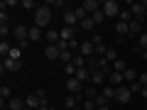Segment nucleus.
I'll return each mask as SVG.
<instances>
[{
	"instance_id": "obj_6",
	"label": "nucleus",
	"mask_w": 147,
	"mask_h": 110,
	"mask_svg": "<svg viewBox=\"0 0 147 110\" xmlns=\"http://www.w3.org/2000/svg\"><path fill=\"white\" fill-rule=\"evenodd\" d=\"M79 103H84V95H71V93H69L66 98H64V108H66V110H76Z\"/></svg>"
},
{
	"instance_id": "obj_12",
	"label": "nucleus",
	"mask_w": 147,
	"mask_h": 110,
	"mask_svg": "<svg viewBox=\"0 0 147 110\" xmlns=\"http://www.w3.org/2000/svg\"><path fill=\"white\" fill-rule=\"evenodd\" d=\"M100 7H103V3H98V0H84V10L88 12V17L93 15V12H98Z\"/></svg>"
},
{
	"instance_id": "obj_54",
	"label": "nucleus",
	"mask_w": 147,
	"mask_h": 110,
	"mask_svg": "<svg viewBox=\"0 0 147 110\" xmlns=\"http://www.w3.org/2000/svg\"><path fill=\"white\" fill-rule=\"evenodd\" d=\"M5 110H7V108H5Z\"/></svg>"
},
{
	"instance_id": "obj_13",
	"label": "nucleus",
	"mask_w": 147,
	"mask_h": 110,
	"mask_svg": "<svg viewBox=\"0 0 147 110\" xmlns=\"http://www.w3.org/2000/svg\"><path fill=\"white\" fill-rule=\"evenodd\" d=\"M25 105H27V108H30V110H39V108H42V100L37 98L34 93H30V95H27V98H25Z\"/></svg>"
},
{
	"instance_id": "obj_11",
	"label": "nucleus",
	"mask_w": 147,
	"mask_h": 110,
	"mask_svg": "<svg viewBox=\"0 0 147 110\" xmlns=\"http://www.w3.org/2000/svg\"><path fill=\"white\" fill-rule=\"evenodd\" d=\"M130 12H132V17H135V20H145V5H142V3H130Z\"/></svg>"
},
{
	"instance_id": "obj_27",
	"label": "nucleus",
	"mask_w": 147,
	"mask_h": 110,
	"mask_svg": "<svg viewBox=\"0 0 147 110\" xmlns=\"http://www.w3.org/2000/svg\"><path fill=\"white\" fill-rule=\"evenodd\" d=\"M118 20H120V22H127V25H130L135 17H132V12H130V10H125V7H123V10H120V17H118Z\"/></svg>"
},
{
	"instance_id": "obj_43",
	"label": "nucleus",
	"mask_w": 147,
	"mask_h": 110,
	"mask_svg": "<svg viewBox=\"0 0 147 110\" xmlns=\"http://www.w3.org/2000/svg\"><path fill=\"white\" fill-rule=\"evenodd\" d=\"M137 81H140V83H142V86H147V71H142V73H140V76H137Z\"/></svg>"
},
{
	"instance_id": "obj_18",
	"label": "nucleus",
	"mask_w": 147,
	"mask_h": 110,
	"mask_svg": "<svg viewBox=\"0 0 147 110\" xmlns=\"http://www.w3.org/2000/svg\"><path fill=\"white\" fill-rule=\"evenodd\" d=\"M103 81H108V76H105L103 71H91V83L93 86H100Z\"/></svg>"
},
{
	"instance_id": "obj_34",
	"label": "nucleus",
	"mask_w": 147,
	"mask_h": 110,
	"mask_svg": "<svg viewBox=\"0 0 147 110\" xmlns=\"http://www.w3.org/2000/svg\"><path fill=\"white\" fill-rule=\"evenodd\" d=\"M125 68H127V64L123 61V59H118V61L113 64V71H118V73H123V71H125Z\"/></svg>"
},
{
	"instance_id": "obj_20",
	"label": "nucleus",
	"mask_w": 147,
	"mask_h": 110,
	"mask_svg": "<svg viewBox=\"0 0 147 110\" xmlns=\"http://www.w3.org/2000/svg\"><path fill=\"white\" fill-rule=\"evenodd\" d=\"M100 95H103L105 100H115V86H103V91H100Z\"/></svg>"
},
{
	"instance_id": "obj_44",
	"label": "nucleus",
	"mask_w": 147,
	"mask_h": 110,
	"mask_svg": "<svg viewBox=\"0 0 147 110\" xmlns=\"http://www.w3.org/2000/svg\"><path fill=\"white\" fill-rule=\"evenodd\" d=\"M0 25H7V12H5V10L0 12Z\"/></svg>"
},
{
	"instance_id": "obj_38",
	"label": "nucleus",
	"mask_w": 147,
	"mask_h": 110,
	"mask_svg": "<svg viewBox=\"0 0 147 110\" xmlns=\"http://www.w3.org/2000/svg\"><path fill=\"white\" fill-rule=\"evenodd\" d=\"M91 42H93V47H103V37H100V34H93V37H91Z\"/></svg>"
},
{
	"instance_id": "obj_17",
	"label": "nucleus",
	"mask_w": 147,
	"mask_h": 110,
	"mask_svg": "<svg viewBox=\"0 0 147 110\" xmlns=\"http://www.w3.org/2000/svg\"><path fill=\"white\" fill-rule=\"evenodd\" d=\"M5 105H7V110H25V108H27L25 100H20V98H10Z\"/></svg>"
},
{
	"instance_id": "obj_52",
	"label": "nucleus",
	"mask_w": 147,
	"mask_h": 110,
	"mask_svg": "<svg viewBox=\"0 0 147 110\" xmlns=\"http://www.w3.org/2000/svg\"><path fill=\"white\" fill-rule=\"evenodd\" d=\"M76 110H81V108H76Z\"/></svg>"
},
{
	"instance_id": "obj_16",
	"label": "nucleus",
	"mask_w": 147,
	"mask_h": 110,
	"mask_svg": "<svg viewBox=\"0 0 147 110\" xmlns=\"http://www.w3.org/2000/svg\"><path fill=\"white\" fill-rule=\"evenodd\" d=\"M123 76H125V86H130V83H135V81H137V76H140V73H137L135 68L127 66L125 71H123Z\"/></svg>"
},
{
	"instance_id": "obj_10",
	"label": "nucleus",
	"mask_w": 147,
	"mask_h": 110,
	"mask_svg": "<svg viewBox=\"0 0 147 110\" xmlns=\"http://www.w3.org/2000/svg\"><path fill=\"white\" fill-rule=\"evenodd\" d=\"M59 34H61V42H74V39H76V27H61V30H59Z\"/></svg>"
},
{
	"instance_id": "obj_26",
	"label": "nucleus",
	"mask_w": 147,
	"mask_h": 110,
	"mask_svg": "<svg viewBox=\"0 0 147 110\" xmlns=\"http://www.w3.org/2000/svg\"><path fill=\"white\" fill-rule=\"evenodd\" d=\"M105 59H108L110 64H115V61H118V49H115V47H108V52H105Z\"/></svg>"
},
{
	"instance_id": "obj_3",
	"label": "nucleus",
	"mask_w": 147,
	"mask_h": 110,
	"mask_svg": "<svg viewBox=\"0 0 147 110\" xmlns=\"http://www.w3.org/2000/svg\"><path fill=\"white\" fill-rule=\"evenodd\" d=\"M130 98H132V91L127 88V86H118V88H115V103L127 105V103H130Z\"/></svg>"
},
{
	"instance_id": "obj_37",
	"label": "nucleus",
	"mask_w": 147,
	"mask_h": 110,
	"mask_svg": "<svg viewBox=\"0 0 147 110\" xmlns=\"http://www.w3.org/2000/svg\"><path fill=\"white\" fill-rule=\"evenodd\" d=\"M84 110H98L96 100H84Z\"/></svg>"
},
{
	"instance_id": "obj_30",
	"label": "nucleus",
	"mask_w": 147,
	"mask_h": 110,
	"mask_svg": "<svg viewBox=\"0 0 147 110\" xmlns=\"http://www.w3.org/2000/svg\"><path fill=\"white\" fill-rule=\"evenodd\" d=\"M20 5H22V7H25V10H34V12H37V10H39V5H37L34 0H22Z\"/></svg>"
},
{
	"instance_id": "obj_31",
	"label": "nucleus",
	"mask_w": 147,
	"mask_h": 110,
	"mask_svg": "<svg viewBox=\"0 0 147 110\" xmlns=\"http://www.w3.org/2000/svg\"><path fill=\"white\" fill-rule=\"evenodd\" d=\"M86 61H88V59H86V56H81V54H76L71 64H74V66H76V68H84V64H86Z\"/></svg>"
},
{
	"instance_id": "obj_53",
	"label": "nucleus",
	"mask_w": 147,
	"mask_h": 110,
	"mask_svg": "<svg viewBox=\"0 0 147 110\" xmlns=\"http://www.w3.org/2000/svg\"><path fill=\"white\" fill-rule=\"evenodd\" d=\"M25 110H30V108H25Z\"/></svg>"
},
{
	"instance_id": "obj_45",
	"label": "nucleus",
	"mask_w": 147,
	"mask_h": 110,
	"mask_svg": "<svg viewBox=\"0 0 147 110\" xmlns=\"http://www.w3.org/2000/svg\"><path fill=\"white\" fill-rule=\"evenodd\" d=\"M140 95H142V98L147 100V86H142V91H140Z\"/></svg>"
},
{
	"instance_id": "obj_49",
	"label": "nucleus",
	"mask_w": 147,
	"mask_h": 110,
	"mask_svg": "<svg viewBox=\"0 0 147 110\" xmlns=\"http://www.w3.org/2000/svg\"><path fill=\"white\" fill-rule=\"evenodd\" d=\"M49 110H57V108H54V105H49Z\"/></svg>"
},
{
	"instance_id": "obj_25",
	"label": "nucleus",
	"mask_w": 147,
	"mask_h": 110,
	"mask_svg": "<svg viewBox=\"0 0 147 110\" xmlns=\"http://www.w3.org/2000/svg\"><path fill=\"white\" fill-rule=\"evenodd\" d=\"M79 27H81L84 32H93V30H96V22L91 20V17H86L84 22H79Z\"/></svg>"
},
{
	"instance_id": "obj_28",
	"label": "nucleus",
	"mask_w": 147,
	"mask_h": 110,
	"mask_svg": "<svg viewBox=\"0 0 147 110\" xmlns=\"http://www.w3.org/2000/svg\"><path fill=\"white\" fill-rule=\"evenodd\" d=\"M34 95L42 100V105H49V95H47V91H44V88H37V91H34Z\"/></svg>"
},
{
	"instance_id": "obj_19",
	"label": "nucleus",
	"mask_w": 147,
	"mask_h": 110,
	"mask_svg": "<svg viewBox=\"0 0 147 110\" xmlns=\"http://www.w3.org/2000/svg\"><path fill=\"white\" fill-rule=\"evenodd\" d=\"M59 42H61L59 30H47V44H59Z\"/></svg>"
},
{
	"instance_id": "obj_29",
	"label": "nucleus",
	"mask_w": 147,
	"mask_h": 110,
	"mask_svg": "<svg viewBox=\"0 0 147 110\" xmlns=\"http://www.w3.org/2000/svg\"><path fill=\"white\" fill-rule=\"evenodd\" d=\"M0 98H3V105H5V100H10V86H0Z\"/></svg>"
},
{
	"instance_id": "obj_2",
	"label": "nucleus",
	"mask_w": 147,
	"mask_h": 110,
	"mask_svg": "<svg viewBox=\"0 0 147 110\" xmlns=\"http://www.w3.org/2000/svg\"><path fill=\"white\" fill-rule=\"evenodd\" d=\"M64 86H66V91L71 95H84V83H81L76 76H71V78H66L64 81Z\"/></svg>"
},
{
	"instance_id": "obj_35",
	"label": "nucleus",
	"mask_w": 147,
	"mask_h": 110,
	"mask_svg": "<svg viewBox=\"0 0 147 110\" xmlns=\"http://www.w3.org/2000/svg\"><path fill=\"white\" fill-rule=\"evenodd\" d=\"M76 71H79V68L74 66V64H66V66H64V73H66L69 78H71V76H76Z\"/></svg>"
},
{
	"instance_id": "obj_32",
	"label": "nucleus",
	"mask_w": 147,
	"mask_h": 110,
	"mask_svg": "<svg viewBox=\"0 0 147 110\" xmlns=\"http://www.w3.org/2000/svg\"><path fill=\"white\" fill-rule=\"evenodd\" d=\"M91 20H93V22H96V25H100V22H103V20H105V12H103V7H100V10H98V12H93V15H91Z\"/></svg>"
},
{
	"instance_id": "obj_39",
	"label": "nucleus",
	"mask_w": 147,
	"mask_h": 110,
	"mask_svg": "<svg viewBox=\"0 0 147 110\" xmlns=\"http://www.w3.org/2000/svg\"><path fill=\"white\" fill-rule=\"evenodd\" d=\"M10 27H7V25H0V37H3V39H7V34H10Z\"/></svg>"
},
{
	"instance_id": "obj_50",
	"label": "nucleus",
	"mask_w": 147,
	"mask_h": 110,
	"mask_svg": "<svg viewBox=\"0 0 147 110\" xmlns=\"http://www.w3.org/2000/svg\"><path fill=\"white\" fill-rule=\"evenodd\" d=\"M145 20H147V7H145Z\"/></svg>"
},
{
	"instance_id": "obj_47",
	"label": "nucleus",
	"mask_w": 147,
	"mask_h": 110,
	"mask_svg": "<svg viewBox=\"0 0 147 110\" xmlns=\"http://www.w3.org/2000/svg\"><path fill=\"white\" fill-rule=\"evenodd\" d=\"M98 110H110V105H100V108Z\"/></svg>"
},
{
	"instance_id": "obj_23",
	"label": "nucleus",
	"mask_w": 147,
	"mask_h": 110,
	"mask_svg": "<svg viewBox=\"0 0 147 110\" xmlns=\"http://www.w3.org/2000/svg\"><path fill=\"white\" fill-rule=\"evenodd\" d=\"M142 32H145V30H142V22H140V20H132V22H130V37H132V34L140 37Z\"/></svg>"
},
{
	"instance_id": "obj_1",
	"label": "nucleus",
	"mask_w": 147,
	"mask_h": 110,
	"mask_svg": "<svg viewBox=\"0 0 147 110\" xmlns=\"http://www.w3.org/2000/svg\"><path fill=\"white\" fill-rule=\"evenodd\" d=\"M49 22H52V7L44 3V5H39V10L34 12V25L37 27H47Z\"/></svg>"
},
{
	"instance_id": "obj_9",
	"label": "nucleus",
	"mask_w": 147,
	"mask_h": 110,
	"mask_svg": "<svg viewBox=\"0 0 147 110\" xmlns=\"http://www.w3.org/2000/svg\"><path fill=\"white\" fill-rule=\"evenodd\" d=\"M59 54H61L59 44H47V47H44V59H49V61H57Z\"/></svg>"
},
{
	"instance_id": "obj_51",
	"label": "nucleus",
	"mask_w": 147,
	"mask_h": 110,
	"mask_svg": "<svg viewBox=\"0 0 147 110\" xmlns=\"http://www.w3.org/2000/svg\"><path fill=\"white\" fill-rule=\"evenodd\" d=\"M142 5H145V7H147V0H145V3H142Z\"/></svg>"
},
{
	"instance_id": "obj_7",
	"label": "nucleus",
	"mask_w": 147,
	"mask_h": 110,
	"mask_svg": "<svg viewBox=\"0 0 147 110\" xmlns=\"http://www.w3.org/2000/svg\"><path fill=\"white\" fill-rule=\"evenodd\" d=\"M12 34H15V39L17 42H30V27H25V25H20V27H15L12 30Z\"/></svg>"
},
{
	"instance_id": "obj_33",
	"label": "nucleus",
	"mask_w": 147,
	"mask_h": 110,
	"mask_svg": "<svg viewBox=\"0 0 147 110\" xmlns=\"http://www.w3.org/2000/svg\"><path fill=\"white\" fill-rule=\"evenodd\" d=\"M74 12H76V17H79V22H84L86 17H88V12L84 10V5H81V7H74Z\"/></svg>"
},
{
	"instance_id": "obj_21",
	"label": "nucleus",
	"mask_w": 147,
	"mask_h": 110,
	"mask_svg": "<svg viewBox=\"0 0 147 110\" xmlns=\"http://www.w3.org/2000/svg\"><path fill=\"white\" fill-rule=\"evenodd\" d=\"M96 98H98L96 86H86V88H84V100H96Z\"/></svg>"
},
{
	"instance_id": "obj_8",
	"label": "nucleus",
	"mask_w": 147,
	"mask_h": 110,
	"mask_svg": "<svg viewBox=\"0 0 147 110\" xmlns=\"http://www.w3.org/2000/svg\"><path fill=\"white\" fill-rule=\"evenodd\" d=\"M20 68H22V64L17 61V59H3L0 71H3V73H5V71H12V73H15V71H20Z\"/></svg>"
},
{
	"instance_id": "obj_15",
	"label": "nucleus",
	"mask_w": 147,
	"mask_h": 110,
	"mask_svg": "<svg viewBox=\"0 0 147 110\" xmlns=\"http://www.w3.org/2000/svg\"><path fill=\"white\" fill-rule=\"evenodd\" d=\"M115 34H118V37H130V25L118 20V22H115Z\"/></svg>"
},
{
	"instance_id": "obj_4",
	"label": "nucleus",
	"mask_w": 147,
	"mask_h": 110,
	"mask_svg": "<svg viewBox=\"0 0 147 110\" xmlns=\"http://www.w3.org/2000/svg\"><path fill=\"white\" fill-rule=\"evenodd\" d=\"M103 12H105V17H120V5H118L115 0H105Z\"/></svg>"
},
{
	"instance_id": "obj_24",
	"label": "nucleus",
	"mask_w": 147,
	"mask_h": 110,
	"mask_svg": "<svg viewBox=\"0 0 147 110\" xmlns=\"http://www.w3.org/2000/svg\"><path fill=\"white\" fill-rule=\"evenodd\" d=\"M42 39V27H30V42H39Z\"/></svg>"
},
{
	"instance_id": "obj_5",
	"label": "nucleus",
	"mask_w": 147,
	"mask_h": 110,
	"mask_svg": "<svg viewBox=\"0 0 147 110\" xmlns=\"http://www.w3.org/2000/svg\"><path fill=\"white\" fill-rule=\"evenodd\" d=\"M61 20H64V27H76V30H79V17H76L74 10H64Z\"/></svg>"
},
{
	"instance_id": "obj_40",
	"label": "nucleus",
	"mask_w": 147,
	"mask_h": 110,
	"mask_svg": "<svg viewBox=\"0 0 147 110\" xmlns=\"http://www.w3.org/2000/svg\"><path fill=\"white\" fill-rule=\"evenodd\" d=\"M127 88H130L132 93H140V91H142V83H140V81H135V83H130Z\"/></svg>"
},
{
	"instance_id": "obj_42",
	"label": "nucleus",
	"mask_w": 147,
	"mask_h": 110,
	"mask_svg": "<svg viewBox=\"0 0 147 110\" xmlns=\"http://www.w3.org/2000/svg\"><path fill=\"white\" fill-rule=\"evenodd\" d=\"M96 105H98V108H100V105H110V103H108V100H105V98H103V95H100V93H98V98H96Z\"/></svg>"
},
{
	"instance_id": "obj_41",
	"label": "nucleus",
	"mask_w": 147,
	"mask_h": 110,
	"mask_svg": "<svg viewBox=\"0 0 147 110\" xmlns=\"http://www.w3.org/2000/svg\"><path fill=\"white\" fill-rule=\"evenodd\" d=\"M140 47H142V52L147 49V32H142V34H140Z\"/></svg>"
},
{
	"instance_id": "obj_36",
	"label": "nucleus",
	"mask_w": 147,
	"mask_h": 110,
	"mask_svg": "<svg viewBox=\"0 0 147 110\" xmlns=\"http://www.w3.org/2000/svg\"><path fill=\"white\" fill-rule=\"evenodd\" d=\"M20 56H22V49H20V47H12V49H10V56H7V59H17V61H20Z\"/></svg>"
},
{
	"instance_id": "obj_46",
	"label": "nucleus",
	"mask_w": 147,
	"mask_h": 110,
	"mask_svg": "<svg viewBox=\"0 0 147 110\" xmlns=\"http://www.w3.org/2000/svg\"><path fill=\"white\" fill-rule=\"evenodd\" d=\"M140 56H142V59H145V61H147V49H145V52H142V49H140Z\"/></svg>"
},
{
	"instance_id": "obj_14",
	"label": "nucleus",
	"mask_w": 147,
	"mask_h": 110,
	"mask_svg": "<svg viewBox=\"0 0 147 110\" xmlns=\"http://www.w3.org/2000/svg\"><path fill=\"white\" fill-rule=\"evenodd\" d=\"M108 83L115 86V88H118V86H125V76H123V73H118V71H113V73L108 76Z\"/></svg>"
},
{
	"instance_id": "obj_48",
	"label": "nucleus",
	"mask_w": 147,
	"mask_h": 110,
	"mask_svg": "<svg viewBox=\"0 0 147 110\" xmlns=\"http://www.w3.org/2000/svg\"><path fill=\"white\" fill-rule=\"evenodd\" d=\"M39 110H49V105H42V108H39Z\"/></svg>"
},
{
	"instance_id": "obj_22",
	"label": "nucleus",
	"mask_w": 147,
	"mask_h": 110,
	"mask_svg": "<svg viewBox=\"0 0 147 110\" xmlns=\"http://www.w3.org/2000/svg\"><path fill=\"white\" fill-rule=\"evenodd\" d=\"M76 78H79L81 83H86V81H91V71H88V66L79 68V71H76Z\"/></svg>"
}]
</instances>
